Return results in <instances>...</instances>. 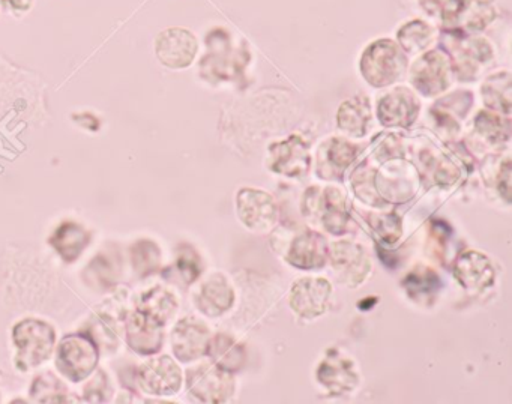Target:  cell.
Masks as SVG:
<instances>
[{"label": "cell", "instance_id": "e0dca14e", "mask_svg": "<svg viewBox=\"0 0 512 404\" xmlns=\"http://www.w3.org/2000/svg\"><path fill=\"white\" fill-rule=\"evenodd\" d=\"M179 271L182 272L187 281H193L194 278L199 274V268H197L196 260L194 257H187V254H181L179 257Z\"/></svg>", "mask_w": 512, "mask_h": 404}, {"label": "cell", "instance_id": "5b68a950", "mask_svg": "<svg viewBox=\"0 0 512 404\" xmlns=\"http://www.w3.org/2000/svg\"><path fill=\"white\" fill-rule=\"evenodd\" d=\"M143 389L152 394H173L181 386V371L170 358L155 359L139 370Z\"/></svg>", "mask_w": 512, "mask_h": 404}, {"label": "cell", "instance_id": "7c38bea8", "mask_svg": "<svg viewBox=\"0 0 512 404\" xmlns=\"http://www.w3.org/2000/svg\"><path fill=\"white\" fill-rule=\"evenodd\" d=\"M292 256L296 257L293 263L304 266V268L322 265L323 256H325L322 239L317 238L316 235L304 236V238L299 239L298 244L293 248Z\"/></svg>", "mask_w": 512, "mask_h": 404}, {"label": "cell", "instance_id": "277c9868", "mask_svg": "<svg viewBox=\"0 0 512 404\" xmlns=\"http://www.w3.org/2000/svg\"><path fill=\"white\" fill-rule=\"evenodd\" d=\"M197 40L190 31L170 28L161 32L155 41L158 61L169 68L181 70L190 67L197 55Z\"/></svg>", "mask_w": 512, "mask_h": 404}, {"label": "cell", "instance_id": "52a82bcc", "mask_svg": "<svg viewBox=\"0 0 512 404\" xmlns=\"http://www.w3.org/2000/svg\"><path fill=\"white\" fill-rule=\"evenodd\" d=\"M127 338L130 346L136 352L155 353L161 347L163 334H161V323L151 319L143 313H134L128 317Z\"/></svg>", "mask_w": 512, "mask_h": 404}, {"label": "cell", "instance_id": "3957f363", "mask_svg": "<svg viewBox=\"0 0 512 404\" xmlns=\"http://www.w3.org/2000/svg\"><path fill=\"white\" fill-rule=\"evenodd\" d=\"M98 346L85 335L67 337L59 346L58 367L73 382L86 379L98 364Z\"/></svg>", "mask_w": 512, "mask_h": 404}, {"label": "cell", "instance_id": "ba28073f", "mask_svg": "<svg viewBox=\"0 0 512 404\" xmlns=\"http://www.w3.org/2000/svg\"><path fill=\"white\" fill-rule=\"evenodd\" d=\"M205 326L194 320H184L173 332V349L181 361H190L202 355L206 346Z\"/></svg>", "mask_w": 512, "mask_h": 404}, {"label": "cell", "instance_id": "8992f818", "mask_svg": "<svg viewBox=\"0 0 512 404\" xmlns=\"http://www.w3.org/2000/svg\"><path fill=\"white\" fill-rule=\"evenodd\" d=\"M448 62L439 52L427 53L413 68V83L425 95L436 94L446 88Z\"/></svg>", "mask_w": 512, "mask_h": 404}, {"label": "cell", "instance_id": "9c48e42d", "mask_svg": "<svg viewBox=\"0 0 512 404\" xmlns=\"http://www.w3.org/2000/svg\"><path fill=\"white\" fill-rule=\"evenodd\" d=\"M89 236L82 226L76 223H64L52 238L53 247L61 254L62 259L73 262L88 247Z\"/></svg>", "mask_w": 512, "mask_h": 404}, {"label": "cell", "instance_id": "ac0fdd59", "mask_svg": "<svg viewBox=\"0 0 512 404\" xmlns=\"http://www.w3.org/2000/svg\"><path fill=\"white\" fill-rule=\"evenodd\" d=\"M32 2L34 0H0V4L10 10L17 11V13H26L31 10Z\"/></svg>", "mask_w": 512, "mask_h": 404}, {"label": "cell", "instance_id": "6da1fadb", "mask_svg": "<svg viewBox=\"0 0 512 404\" xmlns=\"http://www.w3.org/2000/svg\"><path fill=\"white\" fill-rule=\"evenodd\" d=\"M17 346V364L23 370L37 367L52 355L55 346V331L40 320L29 319L19 323L13 332Z\"/></svg>", "mask_w": 512, "mask_h": 404}, {"label": "cell", "instance_id": "2e32d148", "mask_svg": "<svg viewBox=\"0 0 512 404\" xmlns=\"http://www.w3.org/2000/svg\"><path fill=\"white\" fill-rule=\"evenodd\" d=\"M424 7L430 13L439 11L443 20H448L457 17L464 10L466 0H424Z\"/></svg>", "mask_w": 512, "mask_h": 404}, {"label": "cell", "instance_id": "8fae6325", "mask_svg": "<svg viewBox=\"0 0 512 404\" xmlns=\"http://www.w3.org/2000/svg\"><path fill=\"white\" fill-rule=\"evenodd\" d=\"M175 310V298L163 289H154L146 293L139 304L140 313L157 320L158 323L166 322Z\"/></svg>", "mask_w": 512, "mask_h": 404}, {"label": "cell", "instance_id": "9a60e30c", "mask_svg": "<svg viewBox=\"0 0 512 404\" xmlns=\"http://www.w3.org/2000/svg\"><path fill=\"white\" fill-rule=\"evenodd\" d=\"M460 263L461 265L457 266L458 277L461 278V283L466 284V286H470V284H475V286L485 284L488 278L491 277L490 263L482 256L478 263H476V269H470L463 260Z\"/></svg>", "mask_w": 512, "mask_h": 404}, {"label": "cell", "instance_id": "4fadbf2b", "mask_svg": "<svg viewBox=\"0 0 512 404\" xmlns=\"http://www.w3.org/2000/svg\"><path fill=\"white\" fill-rule=\"evenodd\" d=\"M131 253H133L131 257H133V266L137 274L146 277V275L157 271L158 265H160V250L154 242H137Z\"/></svg>", "mask_w": 512, "mask_h": 404}, {"label": "cell", "instance_id": "30bf717a", "mask_svg": "<svg viewBox=\"0 0 512 404\" xmlns=\"http://www.w3.org/2000/svg\"><path fill=\"white\" fill-rule=\"evenodd\" d=\"M415 113H418V104L406 89H397L379 104V116L386 124H404Z\"/></svg>", "mask_w": 512, "mask_h": 404}, {"label": "cell", "instance_id": "5bb4252c", "mask_svg": "<svg viewBox=\"0 0 512 404\" xmlns=\"http://www.w3.org/2000/svg\"><path fill=\"white\" fill-rule=\"evenodd\" d=\"M428 28L430 26L422 22L409 23L398 32V40L403 44L404 49L409 50L410 53L418 52L430 43L431 32Z\"/></svg>", "mask_w": 512, "mask_h": 404}, {"label": "cell", "instance_id": "7a4b0ae2", "mask_svg": "<svg viewBox=\"0 0 512 404\" xmlns=\"http://www.w3.org/2000/svg\"><path fill=\"white\" fill-rule=\"evenodd\" d=\"M361 70L365 80L371 85H389L400 79L401 73L406 70V58L397 44L385 38V40L376 41L365 50Z\"/></svg>", "mask_w": 512, "mask_h": 404}]
</instances>
